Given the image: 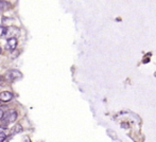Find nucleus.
<instances>
[{"mask_svg":"<svg viewBox=\"0 0 156 142\" xmlns=\"http://www.w3.org/2000/svg\"><path fill=\"white\" fill-rule=\"evenodd\" d=\"M127 123H122L121 124V127L122 128H129V125H127Z\"/></svg>","mask_w":156,"mask_h":142,"instance_id":"1a4fd4ad","label":"nucleus"},{"mask_svg":"<svg viewBox=\"0 0 156 142\" xmlns=\"http://www.w3.org/2000/svg\"><path fill=\"white\" fill-rule=\"evenodd\" d=\"M21 132H23V126H21V124H15L14 127L11 130V135H17Z\"/></svg>","mask_w":156,"mask_h":142,"instance_id":"39448f33","label":"nucleus"},{"mask_svg":"<svg viewBox=\"0 0 156 142\" xmlns=\"http://www.w3.org/2000/svg\"><path fill=\"white\" fill-rule=\"evenodd\" d=\"M6 138V133L3 128L0 127V142H4Z\"/></svg>","mask_w":156,"mask_h":142,"instance_id":"423d86ee","label":"nucleus"},{"mask_svg":"<svg viewBox=\"0 0 156 142\" xmlns=\"http://www.w3.org/2000/svg\"><path fill=\"white\" fill-rule=\"evenodd\" d=\"M21 77H23V74L20 73V71L15 70V69L9 70L8 72L5 73V79L10 82H15V81H17V79H21Z\"/></svg>","mask_w":156,"mask_h":142,"instance_id":"f03ea898","label":"nucleus"},{"mask_svg":"<svg viewBox=\"0 0 156 142\" xmlns=\"http://www.w3.org/2000/svg\"><path fill=\"white\" fill-rule=\"evenodd\" d=\"M12 99H13V94L10 91L0 92V101H2V102H10Z\"/></svg>","mask_w":156,"mask_h":142,"instance_id":"7ed1b4c3","label":"nucleus"},{"mask_svg":"<svg viewBox=\"0 0 156 142\" xmlns=\"http://www.w3.org/2000/svg\"><path fill=\"white\" fill-rule=\"evenodd\" d=\"M3 116H4L3 110H2V109H0V121H1V120H2V118H3Z\"/></svg>","mask_w":156,"mask_h":142,"instance_id":"6e6552de","label":"nucleus"},{"mask_svg":"<svg viewBox=\"0 0 156 142\" xmlns=\"http://www.w3.org/2000/svg\"><path fill=\"white\" fill-rule=\"evenodd\" d=\"M4 83V79H3V76H1L0 75V85H2V84Z\"/></svg>","mask_w":156,"mask_h":142,"instance_id":"9d476101","label":"nucleus"},{"mask_svg":"<svg viewBox=\"0 0 156 142\" xmlns=\"http://www.w3.org/2000/svg\"><path fill=\"white\" fill-rule=\"evenodd\" d=\"M17 119V113L15 110H8L6 113H4V116L2 118V120L0 121V127L5 130L9 127V124L15 122V120Z\"/></svg>","mask_w":156,"mask_h":142,"instance_id":"f257e3e1","label":"nucleus"},{"mask_svg":"<svg viewBox=\"0 0 156 142\" xmlns=\"http://www.w3.org/2000/svg\"><path fill=\"white\" fill-rule=\"evenodd\" d=\"M8 46L10 48V50H15L17 46V39L16 37H10L8 39Z\"/></svg>","mask_w":156,"mask_h":142,"instance_id":"20e7f679","label":"nucleus"},{"mask_svg":"<svg viewBox=\"0 0 156 142\" xmlns=\"http://www.w3.org/2000/svg\"><path fill=\"white\" fill-rule=\"evenodd\" d=\"M8 5H9L8 2H5V1H1V0H0V10H4V8H8Z\"/></svg>","mask_w":156,"mask_h":142,"instance_id":"0eeeda50","label":"nucleus"},{"mask_svg":"<svg viewBox=\"0 0 156 142\" xmlns=\"http://www.w3.org/2000/svg\"><path fill=\"white\" fill-rule=\"evenodd\" d=\"M0 53H1V48H0Z\"/></svg>","mask_w":156,"mask_h":142,"instance_id":"9b49d317","label":"nucleus"}]
</instances>
